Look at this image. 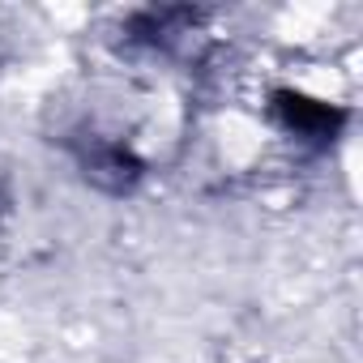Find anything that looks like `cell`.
I'll return each mask as SVG.
<instances>
[{
  "mask_svg": "<svg viewBox=\"0 0 363 363\" xmlns=\"http://www.w3.org/2000/svg\"><path fill=\"white\" fill-rule=\"evenodd\" d=\"M274 107H278V120H282L286 133H295V137H303V141H316V145L333 141L337 128L346 124V111H342V107L316 103V99H303V94H278Z\"/></svg>",
  "mask_w": 363,
  "mask_h": 363,
  "instance_id": "obj_1",
  "label": "cell"
}]
</instances>
